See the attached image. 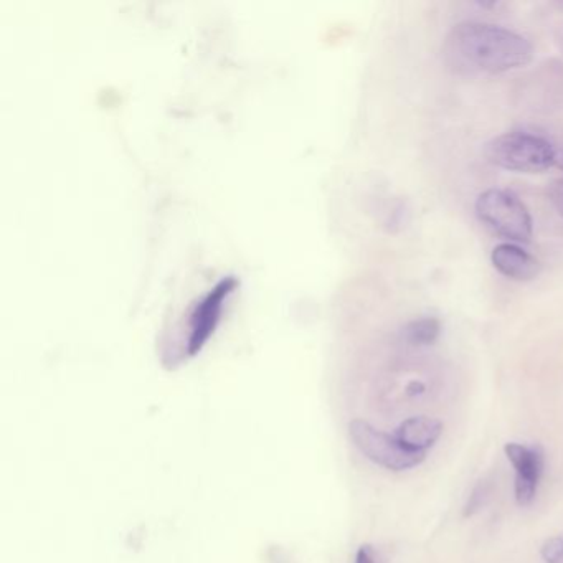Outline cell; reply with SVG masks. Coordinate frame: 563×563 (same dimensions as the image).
Segmentation results:
<instances>
[{
	"label": "cell",
	"instance_id": "6da1fadb",
	"mask_svg": "<svg viewBox=\"0 0 563 563\" xmlns=\"http://www.w3.org/2000/svg\"><path fill=\"white\" fill-rule=\"evenodd\" d=\"M443 55L456 73L499 75L529 65L534 47L526 37L504 27L463 22L446 35Z\"/></svg>",
	"mask_w": 563,
	"mask_h": 563
},
{
	"label": "cell",
	"instance_id": "7a4b0ae2",
	"mask_svg": "<svg viewBox=\"0 0 563 563\" xmlns=\"http://www.w3.org/2000/svg\"><path fill=\"white\" fill-rule=\"evenodd\" d=\"M484 154L494 166L524 174H540L559 162V152L547 139L527 133L497 136Z\"/></svg>",
	"mask_w": 563,
	"mask_h": 563
},
{
	"label": "cell",
	"instance_id": "3957f363",
	"mask_svg": "<svg viewBox=\"0 0 563 563\" xmlns=\"http://www.w3.org/2000/svg\"><path fill=\"white\" fill-rule=\"evenodd\" d=\"M476 215L509 243H529L534 235L529 210L517 195L507 190L489 189L479 195Z\"/></svg>",
	"mask_w": 563,
	"mask_h": 563
},
{
	"label": "cell",
	"instance_id": "277c9868",
	"mask_svg": "<svg viewBox=\"0 0 563 563\" xmlns=\"http://www.w3.org/2000/svg\"><path fill=\"white\" fill-rule=\"evenodd\" d=\"M349 435L354 441L355 448L365 458L390 471H405V469L415 468L426 458V453L408 450L395 438V435H387L364 420L351 422Z\"/></svg>",
	"mask_w": 563,
	"mask_h": 563
},
{
	"label": "cell",
	"instance_id": "5b68a950",
	"mask_svg": "<svg viewBox=\"0 0 563 563\" xmlns=\"http://www.w3.org/2000/svg\"><path fill=\"white\" fill-rule=\"evenodd\" d=\"M237 288V280L227 276L218 281L212 289L207 291L204 298L195 304L189 316V339H187V352L197 355L205 344L209 342L213 332L217 329L222 319L223 308Z\"/></svg>",
	"mask_w": 563,
	"mask_h": 563
},
{
	"label": "cell",
	"instance_id": "8992f818",
	"mask_svg": "<svg viewBox=\"0 0 563 563\" xmlns=\"http://www.w3.org/2000/svg\"><path fill=\"white\" fill-rule=\"evenodd\" d=\"M506 456L516 469V501L519 506H529L534 501L539 481L544 473V450L539 445L524 446L507 443Z\"/></svg>",
	"mask_w": 563,
	"mask_h": 563
},
{
	"label": "cell",
	"instance_id": "52a82bcc",
	"mask_svg": "<svg viewBox=\"0 0 563 563\" xmlns=\"http://www.w3.org/2000/svg\"><path fill=\"white\" fill-rule=\"evenodd\" d=\"M491 261L502 276L512 281H532L542 271L540 261L514 243L497 245L491 253Z\"/></svg>",
	"mask_w": 563,
	"mask_h": 563
},
{
	"label": "cell",
	"instance_id": "ba28073f",
	"mask_svg": "<svg viewBox=\"0 0 563 563\" xmlns=\"http://www.w3.org/2000/svg\"><path fill=\"white\" fill-rule=\"evenodd\" d=\"M441 433H443V423L440 420L430 417H413L398 426L395 438L410 451L426 453L428 448L440 440Z\"/></svg>",
	"mask_w": 563,
	"mask_h": 563
},
{
	"label": "cell",
	"instance_id": "9c48e42d",
	"mask_svg": "<svg viewBox=\"0 0 563 563\" xmlns=\"http://www.w3.org/2000/svg\"><path fill=\"white\" fill-rule=\"evenodd\" d=\"M441 334V322L436 317H422L408 322L403 329L405 341L413 346H431L438 341Z\"/></svg>",
	"mask_w": 563,
	"mask_h": 563
},
{
	"label": "cell",
	"instance_id": "30bf717a",
	"mask_svg": "<svg viewBox=\"0 0 563 563\" xmlns=\"http://www.w3.org/2000/svg\"><path fill=\"white\" fill-rule=\"evenodd\" d=\"M542 559L545 563H563V539L562 537H550L545 540L540 549Z\"/></svg>",
	"mask_w": 563,
	"mask_h": 563
},
{
	"label": "cell",
	"instance_id": "8fae6325",
	"mask_svg": "<svg viewBox=\"0 0 563 563\" xmlns=\"http://www.w3.org/2000/svg\"><path fill=\"white\" fill-rule=\"evenodd\" d=\"M549 195L552 204L555 205V209L559 210L560 215L563 217V177L555 180L554 184L550 185Z\"/></svg>",
	"mask_w": 563,
	"mask_h": 563
},
{
	"label": "cell",
	"instance_id": "7c38bea8",
	"mask_svg": "<svg viewBox=\"0 0 563 563\" xmlns=\"http://www.w3.org/2000/svg\"><path fill=\"white\" fill-rule=\"evenodd\" d=\"M484 489L483 486H478L474 489L473 496L469 497L466 509H464V516H473L474 512L478 511L479 507L483 506Z\"/></svg>",
	"mask_w": 563,
	"mask_h": 563
},
{
	"label": "cell",
	"instance_id": "4fadbf2b",
	"mask_svg": "<svg viewBox=\"0 0 563 563\" xmlns=\"http://www.w3.org/2000/svg\"><path fill=\"white\" fill-rule=\"evenodd\" d=\"M354 563H379V557L372 545L365 544L357 550Z\"/></svg>",
	"mask_w": 563,
	"mask_h": 563
},
{
	"label": "cell",
	"instance_id": "5bb4252c",
	"mask_svg": "<svg viewBox=\"0 0 563 563\" xmlns=\"http://www.w3.org/2000/svg\"><path fill=\"white\" fill-rule=\"evenodd\" d=\"M407 390L410 395H415V393H422L425 390V385L420 384V382H412V384L408 385Z\"/></svg>",
	"mask_w": 563,
	"mask_h": 563
},
{
	"label": "cell",
	"instance_id": "9a60e30c",
	"mask_svg": "<svg viewBox=\"0 0 563 563\" xmlns=\"http://www.w3.org/2000/svg\"><path fill=\"white\" fill-rule=\"evenodd\" d=\"M559 164H560V167H562V169H563V154H562V156H559Z\"/></svg>",
	"mask_w": 563,
	"mask_h": 563
}]
</instances>
